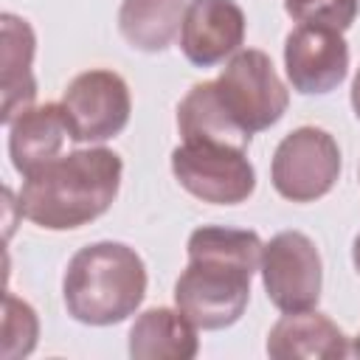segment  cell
Instances as JSON below:
<instances>
[{"label": "cell", "instance_id": "6da1fadb", "mask_svg": "<svg viewBox=\"0 0 360 360\" xmlns=\"http://www.w3.org/2000/svg\"><path fill=\"white\" fill-rule=\"evenodd\" d=\"M188 264L174 281V307L205 332L233 326L250 301L264 242L256 231L202 225L188 236Z\"/></svg>", "mask_w": 360, "mask_h": 360}, {"label": "cell", "instance_id": "7a4b0ae2", "mask_svg": "<svg viewBox=\"0 0 360 360\" xmlns=\"http://www.w3.org/2000/svg\"><path fill=\"white\" fill-rule=\"evenodd\" d=\"M121 174L124 163L107 146L56 155L22 177L17 208L45 231H73L110 211Z\"/></svg>", "mask_w": 360, "mask_h": 360}, {"label": "cell", "instance_id": "3957f363", "mask_svg": "<svg viewBox=\"0 0 360 360\" xmlns=\"http://www.w3.org/2000/svg\"><path fill=\"white\" fill-rule=\"evenodd\" d=\"M146 295V264L124 242H93L79 248L62 278L68 315L87 326L127 321Z\"/></svg>", "mask_w": 360, "mask_h": 360}, {"label": "cell", "instance_id": "277c9868", "mask_svg": "<svg viewBox=\"0 0 360 360\" xmlns=\"http://www.w3.org/2000/svg\"><path fill=\"white\" fill-rule=\"evenodd\" d=\"M214 84L222 107L248 135L278 124L290 104V93L270 56L256 48L236 51Z\"/></svg>", "mask_w": 360, "mask_h": 360}, {"label": "cell", "instance_id": "5b68a950", "mask_svg": "<svg viewBox=\"0 0 360 360\" xmlns=\"http://www.w3.org/2000/svg\"><path fill=\"white\" fill-rule=\"evenodd\" d=\"M172 174L191 197L211 205H239L256 188L248 149L217 141H183L172 152Z\"/></svg>", "mask_w": 360, "mask_h": 360}, {"label": "cell", "instance_id": "8992f818", "mask_svg": "<svg viewBox=\"0 0 360 360\" xmlns=\"http://www.w3.org/2000/svg\"><path fill=\"white\" fill-rule=\"evenodd\" d=\"M340 177V146L321 127L287 132L270 163L273 188L290 202H315L326 197Z\"/></svg>", "mask_w": 360, "mask_h": 360}, {"label": "cell", "instance_id": "52a82bcc", "mask_svg": "<svg viewBox=\"0 0 360 360\" xmlns=\"http://www.w3.org/2000/svg\"><path fill=\"white\" fill-rule=\"evenodd\" d=\"M62 112L76 143H101L115 138L132 112L127 82L107 68H93L70 79L62 96Z\"/></svg>", "mask_w": 360, "mask_h": 360}, {"label": "cell", "instance_id": "ba28073f", "mask_svg": "<svg viewBox=\"0 0 360 360\" xmlns=\"http://www.w3.org/2000/svg\"><path fill=\"white\" fill-rule=\"evenodd\" d=\"M262 284L281 312L315 309L323 287V264L315 242L301 231L276 233L262 250Z\"/></svg>", "mask_w": 360, "mask_h": 360}, {"label": "cell", "instance_id": "9c48e42d", "mask_svg": "<svg viewBox=\"0 0 360 360\" xmlns=\"http://www.w3.org/2000/svg\"><path fill=\"white\" fill-rule=\"evenodd\" d=\"M284 68L292 90L304 96L332 93L349 73V45L340 31L298 25L284 39Z\"/></svg>", "mask_w": 360, "mask_h": 360}, {"label": "cell", "instance_id": "30bf717a", "mask_svg": "<svg viewBox=\"0 0 360 360\" xmlns=\"http://www.w3.org/2000/svg\"><path fill=\"white\" fill-rule=\"evenodd\" d=\"M245 42V11L236 0H188L180 51L197 68H214Z\"/></svg>", "mask_w": 360, "mask_h": 360}, {"label": "cell", "instance_id": "8fae6325", "mask_svg": "<svg viewBox=\"0 0 360 360\" xmlns=\"http://www.w3.org/2000/svg\"><path fill=\"white\" fill-rule=\"evenodd\" d=\"M267 354L273 360H340L349 354V338L323 312H284L267 335Z\"/></svg>", "mask_w": 360, "mask_h": 360}, {"label": "cell", "instance_id": "7c38bea8", "mask_svg": "<svg viewBox=\"0 0 360 360\" xmlns=\"http://www.w3.org/2000/svg\"><path fill=\"white\" fill-rule=\"evenodd\" d=\"M0 25H3V53H0L3 110H0V118L8 127L22 110L34 107V98H37V79H34L37 37L28 20L11 11L0 17Z\"/></svg>", "mask_w": 360, "mask_h": 360}, {"label": "cell", "instance_id": "4fadbf2b", "mask_svg": "<svg viewBox=\"0 0 360 360\" xmlns=\"http://www.w3.org/2000/svg\"><path fill=\"white\" fill-rule=\"evenodd\" d=\"M65 138H70V129H68L62 104H39V107L22 110L8 124L11 166L25 177L28 172L53 160L62 152Z\"/></svg>", "mask_w": 360, "mask_h": 360}, {"label": "cell", "instance_id": "5bb4252c", "mask_svg": "<svg viewBox=\"0 0 360 360\" xmlns=\"http://www.w3.org/2000/svg\"><path fill=\"white\" fill-rule=\"evenodd\" d=\"M197 352V326L180 309H143L129 329V357L135 360H191Z\"/></svg>", "mask_w": 360, "mask_h": 360}, {"label": "cell", "instance_id": "9a60e30c", "mask_svg": "<svg viewBox=\"0 0 360 360\" xmlns=\"http://www.w3.org/2000/svg\"><path fill=\"white\" fill-rule=\"evenodd\" d=\"M188 0H121L118 31L143 53L166 51L183 28Z\"/></svg>", "mask_w": 360, "mask_h": 360}, {"label": "cell", "instance_id": "2e32d148", "mask_svg": "<svg viewBox=\"0 0 360 360\" xmlns=\"http://www.w3.org/2000/svg\"><path fill=\"white\" fill-rule=\"evenodd\" d=\"M177 129L183 141H217L239 149H248L253 138L228 115L214 82H200L183 96L177 104Z\"/></svg>", "mask_w": 360, "mask_h": 360}, {"label": "cell", "instance_id": "e0dca14e", "mask_svg": "<svg viewBox=\"0 0 360 360\" xmlns=\"http://www.w3.org/2000/svg\"><path fill=\"white\" fill-rule=\"evenodd\" d=\"M39 335V318L31 304L20 301L17 295L6 292V312H3V357L20 360L34 352Z\"/></svg>", "mask_w": 360, "mask_h": 360}, {"label": "cell", "instance_id": "ac0fdd59", "mask_svg": "<svg viewBox=\"0 0 360 360\" xmlns=\"http://www.w3.org/2000/svg\"><path fill=\"white\" fill-rule=\"evenodd\" d=\"M284 11L298 25H318L343 34L357 20L360 0H284Z\"/></svg>", "mask_w": 360, "mask_h": 360}, {"label": "cell", "instance_id": "d6986e66", "mask_svg": "<svg viewBox=\"0 0 360 360\" xmlns=\"http://www.w3.org/2000/svg\"><path fill=\"white\" fill-rule=\"evenodd\" d=\"M352 110H354V115L360 121V68H357L354 82H352Z\"/></svg>", "mask_w": 360, "mask_h": 360}, {"label": "cell", "instance_id": "ffe728a7", "mask_svg": "<svg viewBox=\"0 0 360 360\" xmlns=\"http://www.w3.org/2000/svg\"><path fill=\"white\" fill-rule=\"evenodd\" d=\"M352 262H354V270L360 273V233L354 236V245H352Z\"/></svg>", "mask_w": 360, "mask_h": 360}, {"label": "cell", "instance_id": "44dd1931", "mask_svg": "<svg viewBox=\"0 0 360 360\" xmlns=\"http://www.w3.org/2000/svg\"><path fill=\"white\" fill-rule=\"evenodd\" d=\"M354 354H357V357H360V335H357V338H354Z\"/></svg>", "mask_w": 360, "mask_h": 360}]
</instances>
